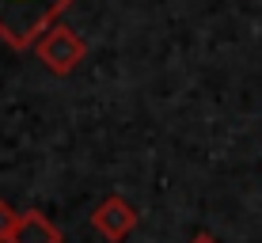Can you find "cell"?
I'll use <instances>...</instances> for the list:
<instances>
[{"label":"cell","mask_w":262,"mask_h":243,"mask_svg":"<svg viewBox=\"0 0 262 243\" xmlns=\"http://www.w3.org/2000/svg\"><path fill=\"white\" fill-rule=\"evenodd\" d=\"M8 243H61V228L46 213L27 209V213L15 217V228H12V236H8Z\"/></svg>","instance_id":"obj_4"},{"label":"cell","mask_w":262,"mask_h":243,"mask_svg":"<svg viewBox=\"0 0 262 243\" xmlns=\"http://www.w3.org/2000/svg\"><path fill=\"white\" fill-rule=\"evenodd\" d=\"M190 243H216V239H213V236H194Z\"/></svg>","instance_id":"obj_6"},{"label":"cell","mask_w":262,"mask_h":243,"mask_svg":"<svg viewBox=\"0 0 262 243\" xmlns=\"http://www.w3.org/2000/svg\"><path fill=\"white\" fill-rule=\"evenodd\" d=\"M137 224H141L137 205L125 202L122 194H106L103 202H99L95 209H92V228H95L106 243H122V239H129L133 232H137Z\"/></svg>","instance_id":"obj_3"},{"label":"cell","mask_w":262,"mask_h":243,"mask_svg":"<svg viewBox=\"0 0 262 243\" xmlns=\"http://www.w3.org/2000/svg\"><path fill=\"white\" fill-rule=\"evenodd\" d=\"M76 0H0V38L12 50L34 46L50 23H57Z\"/></svg>","instance_id":"obj_1"},{"label":"cell","mask_w":262,"mask_h":243,"mask_svg":"<svg viewBox=\"0 0 262 243\" xmlns=\"http://www.w3.org/2000/svg\"><path fill=\"white\" fill-rule=\"evenodd\" d=\"M15 217H19V213L0 197V243H8V236H12V228H15Z\"/></svg>","instance_id":"obj_5"},{"label":"cell","mask_w":262,"mask_h":243,"mask_svg":"<svg viewBox=\"0 0 262 243\" xmlns=\"http://www.w3.org/2000/svg\"><path fill=\"white\" fill-rule=\"evenodd\" d=\"M34 53H38V61L50 69L53 76H72L80 69V61H84V38H80L72 27L65 23H50L46 31L34 38Z\"/></svg>","instance_id":"obj_2"}]
</instances>
